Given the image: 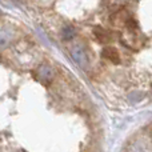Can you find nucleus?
Instances as JSON below:
<instances>
[{"label":"nucleus","instance_id":"f257e3e1","mask_svg":"<svg viewBox=\"0 0 152 152\" xmlns=\"http://www.w3.org/2000/svg\"><path fill=\"white\" fill-rule=\"evenodd\" d=\"M71 55H72V59L76 61V64H77L79 67H81L83 69H87L89 67L88 56H87L86 51H84L80 45H75V47L72 48Z\"/></svg>","mask_w":152,"mask_h":152},{"label":"nucleus","instance_id":"f03ea898","mask_svg":"<svg viewBox=\"0 0 152 152\" xmlns=\"http://www.w3.org/2000/svg\"><path fill=\"white\" fill-rule=\"evenodd\" d=\"M102 56H103V58H105V59H108V60H111L112 63H115V64H118L119 61H120V59H119V53H118V51L113 50V48H111V47H105V48H103V51H102Z\"/></svg>","mask_w":152,"mask_h":152},{"label":"nucleus","instance_id":"7ed1b4c3","mask_svg":"<svg viewBox=\"0 0 152 152\" xmlns=\"http://www.w3.org/2000/svg\"><path fill=\"white\" fill-rule=\"evenodd\" d=\"M75 34H76V31H75V28L72 26H64L63 29H61V35H63V39L64 40L74 39Z\"/></svg>","mask_w":152,"mask_h":152},{"label":"nucleus","instance_id":"20e7f679","mask_svg":"<svg viewBox=\"0 0 152 152\" xmlns=\"http://www.w3.org/2000/svg\"><path fill=\"white\" fill-rule=\"evenodd\" d=\"M97 35H99L97 37H99L100 42H104V43H105V42H108V40H110V37H107V34H105L104 31L100 32V34H97Z\"/></svg>","mask_w":152,"mask_h":152}]
</instances>
